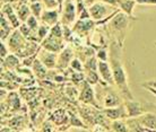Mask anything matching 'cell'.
<instances>
[{"label":"cell","mask_w":156,"mask_h":132,"mask_svg":"<svg viewBox=\"0 0 156 132\" xmlns=\"http://www.w3.org/2000/svg\"><path fill=\"white\" fill-rule=\"evenodd\" d=\"M110 66L113 72L114 84L120 90L121 95L123 96V99H133V93L129 89L128 79L126 74L125 67L122 64V43L113 42L110 47Z\"/></svg>","instance_id":"6da1fadb"},{"label":"cell","mask_w":156,"mask_h":132,"mask_svg":"<svg viewBox=\"0 0 156 132\" xmlns=\"http://www.w3.org/2000/svg\"><path fill=\"white\" fill-rule=\"evenodd\" d=\"M130 19H133V18H130L129 16H127L126 14H123V12H118L117 14H115V16H113V18L110 20L109 26L113 33L115 32V33H119V34L121 35L126 32Z\"/></svg>","instance_id":"7a4b0ae2"},{"label":"cell","mask_w":156,"mask_h":132,"mask_svg":"<svg viewBox=\"0 0 156 132\" xmlns=\"http://www.w3.org/2000/svg\"><path fill=\"white\" fill-rule=\"evenodd\" d=\"M26 44H27V41L25 39V36L20 32V30H14V32L8 39V49H9V51L17 54L23 50Z\"/></svg>","instance_id":"3957f363"},{"label":"cell","mask_w":156,"mask_h":132,"mask_svg":"<svg viewBox=\"0 0 156 132\" xmlns=\"http://www.w3.org/2000/svg\"><path fill=\"white\" fill-rule=\"evenodd\" d=\"M79 101L86 105H92L94 107H100V105L96 102V97L94 94V89L92 88V85L87 82H83V87L79 94Z\"/></svg>","instance_id":"277c9868"},{"label":"cell","mask_w":156,"mask_h":132,"mask_svg":"<svg viewBox=\"0 0 156 132\" xmlns=\"http://www.w3.org/2000/svg\"><path fill=\"white\" fill-rule=\"evenodd\" d=\"M103 113L109 120L118 121V120H127L128 119V112L126 109L125 103L123 104L115 106V107H110V109H104Z\"/></svg>","instance_id":"5b68a950"},{"label":"cell","mask_w":156,"mask_h":132,"mask_svg":"<svg viewBox=\"0 0 156 132\" xmlns=\"http://www.w3.org/2000/svg\"><path fill=\"white\" fill-rule=\"evenodd\" d=\"M88 12H90V18L95 22H101L105 18V16L109 12L108 5L103 4L101 1H96L90 7H88Z\"/></svg>","instance_id":"8992f818"},{"label":"cell","mask_w":156,"mask_h":132,"mask_svg":"<svg viewBox=\"0 0 156 132\" xmlns=\"http://www.w3.org/2000/svg\"><path fill=\"white\" fill-rule=\"evenodd\" d=\"M98 72L105 85H109V86L115 85V84H114L113 72H112L111 66H110V63L108 62V61H98Z\"/></svg>","instance_id":"52a82bcc"},{"label":"cell","mask_w":156,"mask_h":132,"mask_svg":"<svg viewBox=\"0 0 156 132\" xmlns=\"http://www.w3.org/2000/svg\"><path fill=\"white\" fill-rule=\"evenodd\" d=\"M123 103H125V99H122L120 97V95L117 92H114L111 87H108V89L104 94V101H103L104 109L115 107V106H119Z\"/></svg>","instance_id":"ba28073f"},{"label":"cell","mask_w":156,"mask_h":132,"mask_svg":"<svg viewBox=\"0 0 156 132\" xmlns=\"http://www.w3.org/2000/svg\"><path fill=\"white\" fill-rule=\"evenodd\" d=\"M125 105L129 117H139L145 113V109L141 105V103L135 101V99H126Z\"/></svg>","instance_id":"9c48e42d"},{"label":"cell","mask_w":156,"mask_h":132,"mask_svg":"<svg viewBox=\"0 0 156 132\" xmlns=\"http://www.w3.org/2000/svg\"><path fill=\"white\" fill-rule=\"evenodd\" d=\"M61 40L62 39H57V37H53L49 34L47 39L43 40L42 47L44 50L53 52V53L60 52V51H62V41Z\"/></svg>","instance_id":"30bf717a"},{"label":"cell","mask_w":156,"mask_h":132,"mask_svg":"<svg viewBox=\"0 0 156 132\" xmlns=\"http://www.w3.org/2000/svg\"><path fill=\"white\" fill-rule=\"evenodd\" d=\"M76 6L71 1H67L62 14V24L65 26L74 23L76 19Z\"/></svg>","instance_id":"8fae6325"},{"label":"cell","mask_w":156,"mask_h":132,"mask_svg":"<svg viewBox=\"0 0 156 132\" xmlns=\"http://www.w3.org/2000/svg\"><path fill=\"white\" fill-rule=\"evenodd\" d=\"M40 61L47 67L48 69H53L57 67L58 63V58H57V53L50 52L43 49V51L40 53Z\"/></svg>","instance_id":"7c38bea8"},{"label":"cell","mask_w":156,"mask_h":132,"mask_svg":"<svg viewBox=\"0 0 156 132\" xmlns=\"http://www.w3.org/2000/svg\"><path fill=\"white\" fill-rule=\"evenodd\" d=\"M74 60V52L70 47H65L60 54L58 57V63H57V67L58 68H61V69H65L68 66H70L71 61Z\"/></svg>","instance_id":"4fadbf2b"},{"label":"cell","mask_w":156,"mask_h":132,"mask_svg":"<svg viewBox=\"0 0 156 132\" xmlns=\"http://www.w3.org/2000/svg\"><path fill=\"white\" fill-rule=\"evenodd\" d=\"M41 20L43 22V24H45L50 27L55 26V25L59 24V10H57V9L44 10L42 17H41Z\"/></svg>","instance_id":"5bb4252c"},{"label":"cell","mask_w":156,"mask_h":132,"mask_svg":"<svg viewBox=\"0 0 156 132\" xmlns=\"http://www.w3.org/2000/svg\"><path fill=\"white\" fill-rule=\"evenodd\" d=\"M138 120L144 125L146 131L156 130V114L154 113H144L143 115L138 117Z\"/></svg>","instance_id":"9a60e30c"},{"label":"cell","mask_w":156,"mask_h":132,"mask_svg":"<svg viewBox=\"0 0 156 132\" xmlns=\"http://www.w3.org/2000/svg\"><path fill=\"white\" fill-rule=\"evenodd\" d=\"M2 14H6L7 16V19L9 20V23L12 24V26L15 30H18L20 26L22 25L20 24V20L18 18L17 14H15L14 12V8L10 6V5H5L4 8H2Z\"/></svg>","instance_id":"2e32d148"},{"label":"cell","mask_w":156,"mask_h":132,"mask_svg":"<svg viewBox=\"0 0 156 132\" xmlns=\"http://www.w3.org/2000/svg\"><path fill=\"white\" fill-rule=\"evenodd\" d=\"M96 24L95 20H90V19H85L82 20L79 19L77 23L75 24L74 28H73V32L75 33H79V34H85L87 32H90L92 28L94 27V25Z\"/></svg>","instance_id":"e0dca14e"},{"label":"cell","mask_w":156,"mask_h":132,"mask_svg":"<svg viewBox=\"0 0 156 132\" xmlns=\"http://www.w3.org/2000/svg\"><path fill=\"white\" fill-rule=\"evenodd\" d=\"M136 4V0H118V7H119V9L123 14L129 16L130 18H133V19H136L133 14V8H135Z\"/></svg>","instance_id":"ac0fdd59"},{"label":"cell","mask_w":156,"mask_h":132,"mask_svg":"<svg viewBox=\"0 0 156 132\" xmlns=\"http://www.w3.org/2000/svg\"><path fill=\"white\" fill-rule=\"evenodd\" d=\"M126 122L128 127V132H147L140 121L138 120V117H128Z\"/></svg>","instance_id":"d6986e66"},{"label":"cell","mask_w":156,"mask_h":132,"mask_svg":"<svg viewBox=\"0 0 156 132\" xmlns=\"http://www.w3.org/2000/svg\"><path fill=\"white\" fill-rule=\"evenodd\" d=\"M32 69H33L34 75H35L37 78H40V79H43V78L47 76L48 68L40 61V59H36L35 61H34L33 66H32Z\"/></svg>","instance_id":"ffe728a7"},{"label":"cell","mask_w":156,"mask_h":132,"mask_svg":"<svg viewBox=\"0 0 156 132\" xmlns=\"http://www.w3.org/2000/svg\"><path fill=\"white\" fill-rule=\"evenodd\" d=\"M2 66H6L7 69H15L20 66V58L15 54H9L6 59L1 60Z\"/></svg>","instance_id":"44dd1931"},{"label":"cell","mask_w":156,"mask_h":132,"mask_svg":"<svg viewBox=\"0 0 156 132\" xmlns=\"http://www.w3.org/2000/svg\"><path fill=\"white\" fill-rule=\"evenodd\" d=\"M32 15L31 12V8L28 7L27 5H22L20 6V8L17 9V16H18V18H20V22H25L26 23V20L30 18V16Z\"/></svg>","instance_id":"7402d4cb"},{"label":"cell","mask_w":156,"mask_h":132,"mask_svg":"<svg viewBox=\"0 0 156 132\" xmlns=\"http://www.w3.org/2000/svg\"><path fill=\"white\" fill-rule=\"evenodd\" d=\"M112 130L114 132H128V127H127V122L125 120H118L112 121Z\"/></svg>","instance_id":"603a6c76"},{"label":"cell","mask_w":156,"mask_h":132,"mask_svg":"<svg viewBox=\"0 0 156 132\" xmlns=\"http://www.w3.org/2000/svg\"><path fill=\"white\" fill-rule=\"evenodd\" d=\"M50 31H51V27L50 26H48L45 24H42V25H40L39 30L36 32V36H37V39L40 41H42V40H45L49 36L50 34Z\"/></svg>","instance_id":"cb8c5ba5"},{"label":"cell","mask_w":156,"mask_h":132,"mask_svg":"<svg viewBox=\"0 0 156 132\" xmlns=\"http://www.w3.org/2000/svg\"><path fill=\"white\" fill-rule=\"evenodd\" d=\"M43 4L42 2H36V4H31L30 8H31V12L33 16H35L37 19H41V17H42V14H43Z\"/></svg>","instance_id":"d4e9b609"},{"label":"cell","mask_w":156,"mask_h":132,"mask_svg":"<svg viewBox=\"0 0 156 132\" xmlns=\"http://www.w3.org/2000/svg\"><path fill=\"white\" fill-rule=\"evenodd\" d=\"M85 68L87 71H98V61L96 60V57L87 58L85 63Z\"/></svg>","instance_id":"484cf974"},{"label":"cell","mask_w":156,"mask_h":132,"mask_svg":"<svg viewBox=\"0 0 156 132\" xmlns=\"http://www.w3.org/2000/svg\"><path fill=\"white\" fill-rule=\"evenodd\" d=\"M86 82H88V84H90V85L98 84V82H101V77H100V75L98 74V71H87Z\"/></svg>","instance_id":"4316f807"},{"label":"cell","mask_w":156,"mask_h":132,"mask_svg":"<svg viewBox=\"0 0 156 132\" xmlns=\"http://www.w3.org/2000/svg\"><path fill=\"white\" fill-rule=\"evenodd\" d=\"M50 35L53 36V37H57V39H62L63 37V25L61 24H57L55 26L51 27Z\"/></svg>","instance_id":"83f0119b"},{"label":"cell","mask_w":156,"mask_h":132,"mask_svg":"<svg viewBox=\"0 0 156 132\" xmlns=\"http://www.w3.org/2000/svg\"><path fill=\"white\" fill-rule=\"evenodd\" d=\"M26 25H27L28 27L31 28L33 32H37V30H39L40 25H39V19L36 18L35 16L31 15L30 16V18H28L27 20H26Z\"/></svg>","instance_id":"f1b7e54d"},{"label":"cell","mask_w":156,"mask_h":132,"mask_svg":"<svg viewBox=\"0 0 156 132\" xmlns=\"http://www.w3.org/2000/svg\"><path fill=\"white\" fill-rule=\"evenodd\" d=\"M70 67L76 71V72H83V70L85 68V66L82 63V61L79 59H74L70 63Z\"/></svg>","instance_id":"f546056e"},{"label":"cell","mask_w":156,"mask_h":132,"mask_svg":"<svg viewBox=\"0 0 156 132\" xmlns=\"http://www.w3.org/2000/svg\"><path fill=\"white\" fill-rule=\"evenodd\" d=\"M18 30H20V33H22V34L25 36V39H30V37H31V34L33 33V31H32L31 28L28 27L27 25H26V24H24V23L20 25Z\"/></svg>","instance_id":"4dcf8cb0"},{"label":"cell","mask_w":156,"mask_h":132,"mask_svg":"<svg viewBox=\"0 0 156 132\" xmlns=\"http://www.w3.org/2000/svg\"><path fill=\"white\" fill-rule=\"evenodd\" d=\"M42 4L43 6L45 8H48V9H50V10H52V9H55V8L58 7L59 4L57 0H42Z\"/></svg>","instance_id":"1f68e13d"},{"label":"cell","mask_w":156,"mask_h":132,"mask_svg":"<svg viewBox=\"0 0 156 132\" xmlns=\"http://www.w3.org/2000/svg\"><path fill=\"white\" fill-rule=\"evenodd\" d=\"M108 51L106 50H100L96 54V58L100 60V61H108Z\"/></svg>","instance_id":"d6a6232c"},{"label":"cell","mask_w":156,"mask_h":132,"mask_svg":"<svg viewBox=\"0 0 156 132\" xmlns=\"http://www.w3.org/2000/svg\"><path fill=\"white\" fill-rule=\"evenodd\" d=\"M9 55V49L6 47V44L4 42H1V60L6 59Z\"/></svg>","instance_id":"836d02e7"},{"label":"cell","mask_w":156,"mask_h":132,"mask_svg":"<svg viewBox=\"0 0 156 132\" xmlns=\"http://www.w3.org/2000/svg\"><path fill=\"white\" fill-rule=\"evenodd\" d=\"M141 86L146 88V87H149V88H154L156 89V79H152V80H147V82H145L141 84Z\"/></svg>","instance_id":"e575fe53"},{"label":"cell","mask_w":156,"mask_h":132,"mask_svg":"<svg viewBox=\"0 0 156 132\" xmlns=\"http://www.w3.org/2000/svg\"><path fill=\"white\" fill-rule=\"evenodd\" d=\"M136 2L139 5H152V6H156V0H136Z\"/></svg>","instance_id":"d590c367"},{"label":"cell","mask_w":156,"mask_h":132,"mask_svg":"<svg viewBox=\"0 0 156 132\" xmlns=\"http://www.w3.org/2000/svg\"><path fill=\"white\" fill-rule=\"evenodd\" d=\"M98 1H101L105 5H110L112 7H118V0H98Z\"/></svg>","instance_id":"8d00e7d4"},{"label":"cell","mask_w":156,"mask_h":132,"mask_svg":"<svg viewBox=\"0 0 156 132\" xmlns=\"http://www.w3.org/2000/svg\"><path fill=\"white\" fill-rule=\"evenodd\" d=\"M70 132H88V131H86V130H84V129L82 128H73L71 129V131Z\"/></svg>","instance_id":"74e56055"},{"label":"cell","mask_w":156,"mask_h":132,"mask_svg":"<svg viewBox=\"0 0 156 132\" xmlns=\"http://www.w3.org/2000/svg\"><path fill=\"white\" fill-rule=\"evenodd\" d=\"M95 2H96V0H85V4H87L88 6H90V7L93 4H95Z\"/></svg>","instance_id":"f35d334b"},{"label":"cell","mask_w":156,"mask_h":132,"mask_svg":"<svg viewBox=\"0 0 156 132\" xmlns=\"http://www.w3.org/2000/svg\"><path fill=\"white\" fill-rule=\"evenodd\" d=\"M145 89H146V90H148V92H151V93L154 94V95H155V96H156V89H154V88H149V87H146Z\"/></svg>","instance_id":"ab89813d"},{"label":"cell","mask_w":156,"mask_h":132,"mask_svg":"<svg viewBox=\"0 0 156 132\" xmlns=\"http://www.w3.org/2000/svg\"><path fill=\"white\" fill-rule=\"evenodd\" d=\"M31 1V4H36V2H40L41 0H30Z\"/></svg>","instance_id":"60d3db41"},{"label":"cell","mask_w":156,"mask_h":132,"mask_svg":"<svg viewBox=\"0 0 156 132\" xmlns=\"http://www.w3.org/2000/svg\"><path fill=\"white\" fill-rule=\"evenodd\" d=\"M58 1V4H59V6H61V4L63 2V0H57Z\"/></svg>","instance_id":"b9f144b4"},{"label":"cell","mask_w":156,"mask_h":132,"mask_svg":"<svg viewBox=\"0 0 156 132\" xmlns=\"http://www.w3.org/2000/svg\"><path fill=\"white\" fill-rule=\"evenodd\" d=\"M155 45H156V42H155Z\"/></svg>","instance_id":"7bdbcfd3"}]
</instances>
